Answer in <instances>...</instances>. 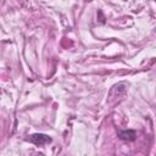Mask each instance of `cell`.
<instances>
[{
	"label": "cell",
	"instance_id": "obj_1",
	"mask_svg": "<svg viewBox=\"0 0 156 156\" xmlns=\"http://www.w3.org/2000/svg\"><path fill=\"white\" fill-rule=\"evenodd\" d=\"M29 141L38 145V146H41V145H46V144H50L52 141V139L46 135V134H43V133H35V134H32L29 135Z\"/></svg>",
	"mask_w": 156,
	"mask_h": 156
},
{
	"label": "cell",
	"instance_id": "obj_2",
	"mask_svg": "<svg viewBox=\"0 0 156 156\" xmlns=\"http://www.w3.org/2000/svg\"><path fill=\"white\" fill-rule=\"evenodd\" d=\"M117 135L124 141H134L136 139V133L133 129H118Z\"/></svg>",
	"mask_w": 156,
	"mask_h": 156
},
{
	"label": "cell",
	"instance_id": "obj_3",
	"mask_svg": "<svg viewBox=\"0 0 156 156\" xmlns=\"http://www.w3.org/2000/svg\"><path fill=\"white\" fill-rule=\"evenodd\" d=\"M155 32H156V27H155Z\"/></svg>",
	"mask_w": 156,
	"mask_h": 156
},
{
	"label": "cell",
	"instance_id": "obj_4",
	"mask_svg": "<svg viewBox=\"0 0 156 156\" xmlns=\"http://www.w3.org/2000/svg\"><path fill=\"white\" fill-rule=\"evenodd\" d=\"M155 1H156V0H155Z\"/></svg>",
	"mask_w": 156,
	"mask_h": 156
}]
</instances>
